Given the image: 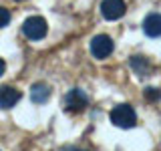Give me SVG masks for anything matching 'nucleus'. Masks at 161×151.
I'll return each instance as SVG.
<instances>
[{
	"label": "nucleus",
	"instance_id": "1",
	"mask_svg": "<svg viewBox=\"0 0 161 151\" xmlns=\"http://www.w3.org/2000/svg\"><path fill=\"white\" fill-rule=\"evenodd\" d=\"M109 117H111V123L121 129H131L137 123V115H135L131 105H117V107H113Z\"/></svg>",
	"mask_w": 161,
	"mask_h": 151
},
{
	"label": "nucleus",
	"instance_id": "2",
	"mask_svg": "<svg viewBox=\"0 0 161 151\" xmlns=\"http://www.w3.org/2000/svg\"><path fill=\"white\" fill-rule=\"evenodd\" d=\"M47 20H44L42 16H28L26 20H24V24H22V32H24V36L30 38V40H40V38H44L47 36Z\"/></svg>",
	"mask_w": 161,
	"mask_h": 151
},
{
	"label": "nucleus",
	"instance_id": "3",
	"mask_svg": "<svg viewBox=\"0 0 161 151\" xmlns=\"http://www.w3.org/2000/svg\"><path fill=\"white\" fill-rule=\"evenodd\" d=\"M63 105H64L67 111H70V113H80V111H85V107L89 105V99L80 89H73V91H69V93L64 95Z\"/></svg>",
	"mask_w": 161,
	"mask_h": 151
},
{
	"label": "nucleus",
	"instance_id": "4",
	"mask_svg": "<svg viewBox=\"0 0 161 151\" xmlns=\"http://www.w3.org/2000/svg\"><path fill=\"white\" fill-rule=\"evenodd\" d=\"M113 40L107 34H97L93 40H91V54L95 59H107L111 53H113Z\"/></svg>",
	"mask_w": 161,
	"mask_h": 151
},
{
	"label": "nucleus",
	"instance_id": "5",
	"mask_svg": "<svg viewBox=\"0 0 161 151\" xmlns=\"http://www.w3.org/2000/svg\"><path fill=\"white\" fill-rule=\"evenodd\" d=\"M125 2L123 0H103L101 2V14L107 20H119L125 14Z\"/></svg>",
	"mask_w": 161,
	"mask_h": 151
},
{
	"label": "nucleus",
	"instance_id": "6",
	"mask_svg": "<svg viewBox=\"0 0 161 151\" xmlns=\"http://www.w3.org/2000/svg\"><path fill=\"white\" fill-rule=\"evenodd\" d=\"M20 99V91L14 87H0V109H12Z\"/></svg>",
	"mask_w": 161,
	"mask_h": 151
},
{
	"label": "nucleus",
	"instance_id": "7",
	"mask_svg": "<svg viewBox=\"0 0 161 151\" xmlns=\"http://www.w3.org/2000/svg\"><path fill=\"white\" fill-rule=\"evenodd\" d=\"M143 30H145V34L151 36V38L161 36V14H157V12L149 14V16L143 20Z\"/></svg>",
	"mask_w": 161,
	"mask_h": 151
},
{
	"label": "nucleus",
	"instance_id": "8",
	"mask_svg": "<svg viewBox=\"0 0 161 151\" xmlns=\"http://www.w3.org/2000/svg\"><path fill=\"white\" fill-rule=\"evenodd\" d=\"M30 99H32V103H36V105L47 103L50 99V87L47 83H34L32 87H30Z\"/></svg>",
	"mask_w": 161,
	"mask_h": 151
},
{
	"label": "nucleus",
	"instance_id": "9",
	"mask_svg": "<svg viewBox=\"0 0 161 151\" xmlns=\"http://www.w3.org/2000/svg\"><path fill=\"white\" fill-rule=\"evenodd\" d=\"M131 67H133V70L137 75H147L149 73V63H147V59H143V57H133L131 59Z\"/></svg>",
	"mask_w": 161,
	"mask_h": 151
},
{
	"label": "nucleus",
	"instance_id": "10",
	"mask_svg": "<svg viewBox=\"0 0 161 151\" xmlns=\"http://www.w3.org/2000/svg\"><path fill=\"white\" fill-rule=\"evenodd\" d=\"M145 99H147V101H159L161 99V91L155 89V87L145 89Z\"/></svg>",
	"mask_w": 161,
	"mask_h": 151
},
{
	"label": "nucleus",
	"instance_id": "11",
	"mask_svg": "<svg viewBox=\"0 0 161 151\" xmlns=\"http://www.w3.org/2000/svg\"><path fill=\"white\" fill-rule=\"evenodd\" d=\"M8 22H10V12H8L4 6H0V28L6 26Z\"/></svg>",
	"mask_w": 161,
	"mask_h": 151
},
{
	"label": "nucleus",
	"instance_id": "12",
	"mask_svg": "<svg viewBox=\"0 0 161 151\" xmlns=\"http://www.w3.org/2000/svg\"><path fill=\"white\" fill-rule=\"evenodd\" d=\"M4 70H6V63H4V60L0 59V77L4 75Z\"/></svg>",
	"mask_w": 161,
	"mask_h": 151
},
{
	"label": "nucleus",
	"instance_id": "13",
	"mask_svg": "<svg viewBox=\"0 0 161 151\" xmlns=\"http://www.w3.org/2000/svg\"><path fill=\"white\" fill-rule=\"evenodd\" d=\"M73 151H85V149H73Z\"/></svg>",
	"mask_w": 161,
	"mask_h": 151
},
{
	"label": "nucleus",
	"instance_id": "14",
	"mask_svg": "<svg viewBox=\"0 0 161 151\" xmlns=\"http://www.w3.org/2000/svg\"><path fill=\"white\" fill-rule=\"evenodd\" d=\"M16 2H22V0H16Z\"/></svg>",
	"mask_w": 161,
	"mask_h": 151
}]
</instances>
